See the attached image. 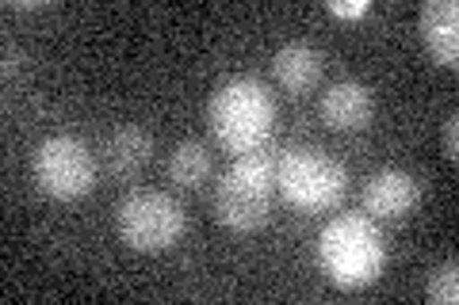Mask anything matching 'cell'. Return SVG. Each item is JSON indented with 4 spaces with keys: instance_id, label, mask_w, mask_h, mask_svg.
<instances>
[{
    "instance_id": "1",
    "label": "cell",
    "mask_w": 459,
    "mask_h": 305,
    "mask_svg": "<svg viewBox=\"0 0 459 305\" xmlns=\"http://www.w3.org/2000/svg\"><path fill=\"white\" fill-rule=\"evenodd\" d=\"M211 134L219 138L222 149L230 153H256L264 149V141L272 138L276 126V104L261 80L253 77H230L214 89L207 104Z\"/></svg>"
},
{
    "instance_id": "2",
    "label": "cell",
    "mask_w": 459,
    "mask_h": 305,
    "mask_svg": "<svg viewBox=\"0 0 459 305\" xmlns=\"http://www.w3.org/2000/svg\"><path fill=\"white\" fill-rule=\"evenodd\" d=\"M318 264L344 290L371 286L386 267L383 233L371 225V217H360V214L333 217L318 237Z\"/></svg>"
},
{
    "instance_id": "3",
    "label": "cell",
    "mask_w": 459,
    "mask_h": 305,
    "mask_svg": "<svg viewBox=\"0 0 459 305\" xmlns=\"http://www.w3.org/2000/svg\"><path fill=\"white\" fill-rule=\"evenodd\" d=\"M272 187H276V161L256 149L241 153L214 191V214L234 233H256L272 217Z\"/></svg>"
},
{
    "instance_id": "4",
    "label": "cell",
    "mask_w": 459,
    "mask_h": 305,
    "mask_svg": "<svg viewBox=\"0 0 459 305\" xmlns=\"http://www.w3.org/2000/svg\"><path fill=\"white\" fill-rule=\"evenodd\" d=\"M276 187L295 210H333L349 191L341 161L314 145H291L276 161Z\"/></svg>"
},
{
    "instance_id": "5",
    "label": "cell",
    "mask_w": 459,
    "mask_h": 305,
    "mask_svg": "<svg viewBox=\"0 0 459 305\" xmlns=\"http://www.w3.org/2000/svg\"><path fill=\"white\" fill-rule=\"evenodd\" d=\"M115 225H119L123 244H131L134 252L157 256V252H169L184 237L188 214H184V207L172 195L146 187V191H131L119 202Z\"/></svg>"
},
{
    "instance_id": "6",
    "label": "cell",
    "mask_w": 459,
    "mask_h": 305,
    "mask_svg": "<svg viewBox=\"0 0 459 305\" xmlns=\"http://www.w3.org/2000/svg\"><path fill=\"white\" fill-rule=\"evenodd\" d=\"M31 172H35V183L57 202L84 199L96 187V157L81 138H69V134H54L47 141H39V149L31 157Z\"/></svg>"
},
{
    "instance_id": "7",
    "label": "cell",
    "mask_w": 459,
    "mask_h": 305,
    "mask_svg": "<svg viewBox=\"0 0 459 305\" xmlns=\"http://www.w3.org/2000/svg\"><path fill=\"white\" fill-rule=\"evenodd\" d=\"M418 31L425 50L444 69H455L459 62V4L455 0H425L418 12Z\"/></svg>"
},
{
    "instance_id": "8",
    "label": "cell",
    "mask_w": 459,
    "mask_h": 305,
    "mask_svg": "<svg viewBox=\"0 0 459 305\" xmlns=\"http://www.w3.org/2000/svg\"><path fill=\"white\" fill-rule=\"evenodd\" d=\"M421 202V183L402 168H383L364 183V210L371 217H406Z\"/></svg>"
},
{
    "instance_id": "9",
    "label": "cell",
    "mask_w": 459,
    "mask_h": 305,
    "mask_svg": "<svg viewBox=\"0 0 459 305\" xmlns=\"http://www.w3.org/2000/svg\"><path fill=\"white\" fill-rule=\"evenodd\" d=\"M322 69H325V54L314 47V42H283V47L276 50V57H272V77H276V84L283 92L291 96H303L310 92L314 84L322 80Z\"/></svg>"
},
{
    "instance_id": "10",
    "label": "cell",
    "mask_w": 459,
    "mask_h": 305,
    "mask_svg": "<svg viewBox=\"0 0 459 305\" xmlns=\"http://www.w3.org/2000/svg\"><path fill=\"white\" fill-rule=\"evenodd\" d=\"M376 114V96L360 80H337L322 92V119L329 130H364Z\"/></svg>"
},
{
    "instance_id": "11",
    "label": "cell",
    "mask_w": 459,
    "mask_h": 305,
    "mask_svg": "<svg viewBox=\"0 0 459 305\" xmlns=\"http://www.w3.org/2000/svg\"><path fill=\"white\" fill-rule=\"evenodd\" d=\"M150 153H153V138H150V130H142V126H119V130H111L104 141V165L111 176H119V180L138 176V172L150 165Z\"/></svg>"
},
{
    "instance_id": "12",
    "label": "cell",
    "mask_w": 459,
    "mask_h": 305,
    "mask_svg": "<svg viewBox=\"0 0 459 305\" xmlns=\"http://www.w3.org/2000/svg\"><path fill=\"white\" fill-rule=\"evenodd\" d=\"M169 176L172 183H180V187H199L207 176H211V153L204 149V141H180L177 149L169 153Z\"/></svg>"
},
{
    "instance_id": "13",
    "label": "cell",
    "mask_w": 459,
    "mask_h": 305,
    "mask_svg": "<svg viewBox=\"0 0 459 305\" xmlns=\"http://www.w3.org/2000/svg\"><path fill=\"white\" fill-rule=\"evenodd\" d=\"M425 298L437 301V305H455L459 301V264L455 259H444L440 267H433L429 286H425Z\"/></svg>"
},
{
    "instance_id": "14",
    "label": "cell",
    "mask_w": 459,
    "mask_h": 305,
    "mask_svg": "<svg viewBox=\"0 0 459 305\" xmlns=\"http://www.w3.org/2000/svg\"><path fill=\"white\" fill-rule=\"evenodd\" d=\"M440 141H444V157L455 165L459 161V114L452 111L448 119H444V130H440Z\"/></svg>"
},
{
    "instance_id": "15",
    "label": "cell",
    "mask_w": 459,
    "mask_h": 305,
    "mask_svg": "<svg viewBox=\"0 0 459 305\" xmlns=\"http://www.w3.org/2000/svg\"><path fill=\"white\" fill-rule=\"evenodd\" d=\"M325 8L333 12V16H341V20H356V16H364L371 4H368V0H352V4H349V0H329Z\"/></svg>"
},
{
    "instance_id": "16",
    "label": "cell",
    "mask_w": 459,
    "mask_h": 305,
    "mask_svg": "<svg viewBox=\"0 0 459 305\" xmlns=\"http://www.w3.org/2000/svg\"><path fill=\"white\" fill-rule=\"evenodd\" d=\"M4 57H8V62H4V77H12V69L20 65V50L12 47V42H4Z\"/></svg>"
}]
</instances>
